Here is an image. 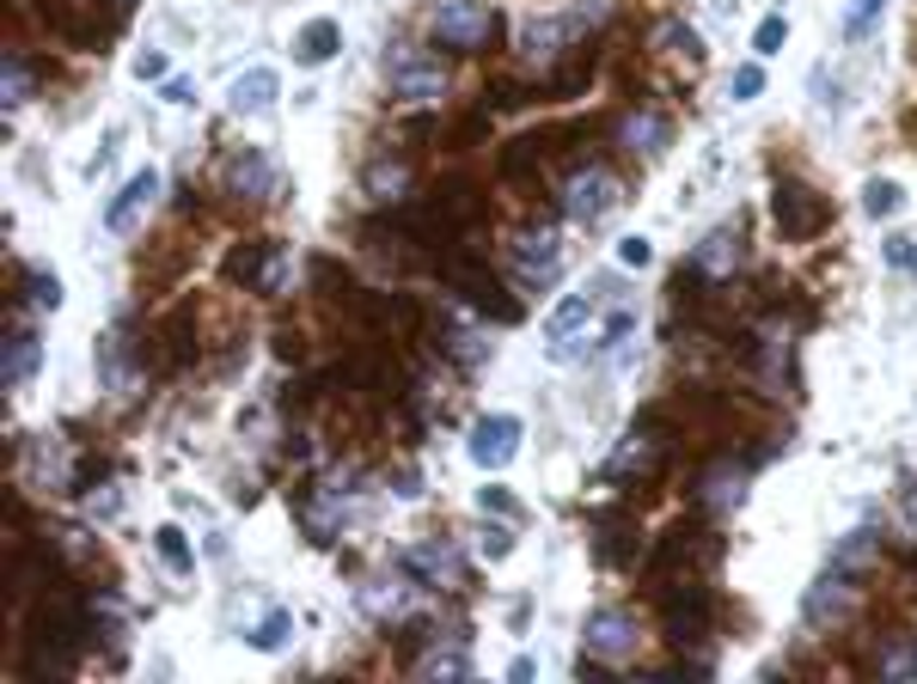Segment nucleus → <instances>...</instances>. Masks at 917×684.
<instances>
[{"label": "nucleus", "mask_w": 917, "mask_h": 684, "mask_svg": "<svg viewBox=\"0 0 917 684\" xmlns=\"http://www.w3.org/2000/svg\"><path fill=\"white\" fill-rule=\"evenodd\" d=\"M563 208H569V220H581V227L612 220V208H618V178H612V171H576Z\"/></svg>", "instance_id": "1"}, {"label": "nucleus", "mask_w": 917, "mask_h": 684, "mask_svg": "<svg viewBox=\"0 0 917 684\" xmlns=\"http://www.w3.org/2000/svg\"><path fill=\"white\" fill-rule=\"evenodd\" d=\"M490 32H496V13H490V7H478V0H441L435 37L447 49H478Z\"/></svg>", "instance_id": "2"}, {"label": "nucleus", "mask_w": 917, "mask_h": 684, "mask_svg": "<svg viewBox=\"0 0 917 684\" xmlns=\"http://www.w3.org/2000/svg\"><path fill=\"white\" fill-rule=\"evenodd\" d=\"M159 190H166V178H159L154 166H147V171H135V178H129V184L105 203V227H110V233H135V220L159 203Z\"/></svg>", "instance_id": "3"}, {"label": "nucleus", "mask_w": 917, "mask_h": 684, "mask_svg": "<svg viewBox=\"0 0 917 684\" xmlns=\"http://www.w3.org/2000/svg\"><path fill=\"white\" fill-rule=\"evenodd\" d=\"M514 276H520V288H551V281L563 276V245L557 233H527L520 245H514Z\"/></svg>", "instance_id": "4"}, {"label": "nucleus", "mask_w": 917, "mask_h": 684, "mask_svg": "<svg viewBox=\"0 0 917 684\" xmlns=\"http://www.w3.org/2000/svg\"><path fill=\"white\" fill-rule=\"evenodd\" d=\"M520 452V416H483L478 428H471V465L478 471H502Z\"/></svg>", "instance_id": "5"}, {"label": "nucleus", "mask_w": 917, "mask_h": 684, "mask_svg": "<svg viewBox=\"0 0 917 684\" xmlns=\"http://www.w3.org/2000/svg\"><path fill=\"white\" fill-rule=\"evenodd\" d=\"M391 86H398V98L405 105H435L441 93H447V68L441 62H422V56H391Z\"/></svg>", "instance_id": "6"}, {"label": "nucleus", "mask_w": 917, "mask_h": 684, "mask_svg": "<svg viewBox=\"0 0 917 684\" xmlns=\"http://www.w3.org/2000/svg\"><path fill=\"white\" fill-rule=\"evenodd\" d=\"M581 642H588V654H600V660H630L642 636H637V623H630V611H593Z\"/></svg>", "instance_id": "7"}, {"label": "nucleus", "mask_w": 917, "mask_h": 684, "mask_svg": "<svg viewBox=\"0 0 917 684\" xmlns=\"http://www.w3.org/2000/svg\"><path fill=\"white\" fill-rule=\"evenodd\" d=\"M740 257H747V233H740V220H728V227H715L710 239H703L698 251H691V264H698V276L722 281L740 269Z\"/></svg>", "instance_id": "8"}, {"label": "nucleus", "mask_w": 917, "mask_h": 684, "mask_svg": "<svg viewBox=\"0 0 917 684\" xmlns=\"http://www.w3.org/2000/svg\"><path fill=\"white\" fill-rule=\"evenodd\" d=\"M398 569L417 575L422 587H459V550H447V545H410L398 557Z\"/></svg>", "instance_id": "9"}, {"label": "nucleus", "mask_w": 917, "mask_h": 684, "mask_svg": "<svg viewBox=\"0 0 917 684\" xmlns=\"http://www.w3.org/2000/svg\"><path fill=\"white\" fill-rule=\"evenodd\" d=\"M850 606H856V593H850V581H844V569H838V575H820V581H813V587H808V606H801V611H808L813 630H832L838 618H850Z\"/></svg>", "instance_id": "10"}, {"label": "nucleus", "mask_w": 917, "mask_h": 684, "mask_svg": "<svg viewBox=\"0 0 917 684\" xmlns=\"http://www.w3.org/2000/svg\"><path fill=\"white\" fill-rule=\"evenodd\" d=\"M276 93H281L276 68H251V74H239L233 86H227V110H233V117H257V110L276 105Z\"/></svg>", "instance_id": "11"}, {"label": "nucleus", "mask_w": 917, "mask_h": 684, "mask_svg": "<svg viewBox=\"0 0 917 684\" xmlns=\"http://www.w3.org/2000/svg\"><path fill=\"white\" fill-rule=\"evenodd\" d=\"M593 318V294H569L551 318H544V342H551V355H576V330Z\"/></svg>", "instance_id": "12"}, {"label": "nucleus", "mask_w": 917, "mask_h": 684, "mask_svg": "<svg viewBox=\"0 0 917 684\" xmlns=\"http://www.w3.org/2000/svg\"><path fill=\"white\" fill-rule=\"evenodd\" d=\"M342 32H337V19H312V25H300L294 32V62L300 68H325L330 56H337Z\"/></svg>", "instance_id": "13"}, {"label": "nucleus", "mask_w": 917, "mask_h": 684, "mask_svg": "<svg viewBox=\"0 0 917 684\" xmlns=\"http://www.w3.org/2000/svg\"><path fill=\"white\" fill-rule=\"evenodd\" d=\"M37 361H44V342L32 337V330H19L13 342H7V361H0V374H7V386H32V374H37Z\"/></svg>", "instance_id": "14"}, {"label": "nucleus", "mask_w": 917, "mask_h": 684, "mask_svg": "<svg viewBox=\"0 0 917 684\" xmlns=\"http://www.w3.org/2000/svg\"><path fill=\"white\" fill-rule=\"evenodd\" d=\"M227 178H233V196H269L276 190V166L264 154H239Z\"/></svg>", "instance_id": "15"}, {"label": "nucleus", "mask_w": 917, "mask_h": 684, "mask_svg": "<svg viewBox=\"0 0 917 684\" xmlns=\"http://www.w3.org/2000/svg\"><path fill=\"white\" fill-rule=\"evenodd\" d=\"M624 147H637V154H661V147H667V117H661V110H637V117L624 123Z\"/></svg>", "instance_id": "16"}, {"label": "nucleus", "mask_w": 917, "mask_h": 684, "mask_svg": "<svg viewBox=\"0 0 917 684\" xmlns=\"http://www.w3.org/2000/svg\"><path fill=\"white\" fill-rule=\"evenodd\" d=\"M777 220L789 233H813L820 227V203H808V190H777Z\"/></svg>", "instance_id": "17"}, {"label": "nucleus", "mask_w": 917, "mask_h": 684, "mask_svg": "<svg viewBox=\"0 0 917 684\" xmlns=\"http://www.w3.org/2000/svg\"><path fill=\"white\" fill-rule=\"evenodd\" d=\"M900 208H905V190L893 178H869L862 184V215L869 220H886V215H900Z\"/></svg>", "instance_id": "18"}, {"label": "nucleus", "mask_w": 917, "mask_h": 684, "mask_svg": "<svg viewBox=\"0 0 917 684\" xmlns=\"http://www.w3.org/2000/svg\"><path fill=\"white\" fill-rule=\"evenodd\" d=\"M288 636H294V618H288V611H269V618L257 623L245 642H251L257 654H276V648H288Z\"/></svg>", "instance_id": "19"}, {"label": "nucleus", "mask_w": 917, "mask_h": 684, "mask_svg": "<svg viewBox=\"0 0 917 684\" xmlns=\"http://www.w3.org/2000/svg\"><path fill=\"white\" fill-rule=\"evenodd\" d=\"M361 599H367V611H379V618H398V611L410 606V593L398 587V581H374V587L361 593Z\"/></svg>", "instance_id": "20"}, {"label": "nucleus", "mask_w": 917, "mask_h": 684, "mask_svg": "<svg viewBox=\"0 0 917 684\" xmlns=\"http://www.w3.org/2000/svg\"><path fill=\"white\" fill-rule=\"evenodd\" d=\"M881 13H886V0H850V13H844V37H850V44H856V37H869Z\"/></svg>", "instance_id": "21"}, {"label": "nucleus", "mask_w": 917, "mask_h": 684, "mask_svg": "<svg viewBox=\"0 0 917 684\" xmlns=\"http://www.w3.org/2000/svg\"><path fill=\"white\" fill-rule=\"evenodd\" d=\"M478 557L483 562H508L514 557V532L508 526H483L478 532Z\"/></svg>", "instance_id": "22"}, {"label": "nucleus", "mask_w": 917, "mask_h": 684, "mask_svg": "<svg viewBox=\"0 0 917 684\" xmlns=\"http://www.w3.org/2000/svg\"><path fill=\"white\" fill-rule=\"evenodd\" d=\"M0 93H7V110H19L25 98H32V68H25V62H7V74H0Z\"/></svg>", "instance_id": "23"}, {"label": "nucleus", "mask_w": 917, "mask_h": 684, "mask_svg": "<svg viewBox=\"0 0 917 684\" xmlns=\"http://www.w3.org/2000/svg\"><path fill=\"white\" fill-rule=\"evenodd\" d=\"M154 538H159V557H166L178 575H190V545H184V532H178V526H159Z\"/></svg>", "instance_id": "24"}, {"label": "nucleus", "mask_w": 917, "mask_h": 684, "mask_svg": "<svg viewBox=\"0 0 917 684\" xmlns=\"http://www.w3.org/2000/svg\"><path fill=\"white\" fill-rule=\"evenodd\" d=\"M783 37H789V19L771 13V19H759V32H752V49H759V56H777Z\"/></svg>", "instance_id": "25"}, {"label": "nucleus", "mask_w": 917, "mask_h": 684, "mask_svg": "<svg viewBox=\"0 0 917 684\" xmlns=\"http://www.w3.org/2000/svg\"><path fill=\"white\" fill-rule=\"evenodd\" d=\"M37 477H44V483H68V447L44 440V447H37Z\"/></svg>", "instance_id": "26"}, {"label": "nucleus", "mask_w": 917, "mask_h": 684, "mask_svg": "<svg viewBox=\"0 0 917 684\" xmlns=\"http://www.w3.org/2000/svg\"><path fill=\"white\" fill-rule=\"evenodd\" d=\"M881 257H886L893 269H905V276H917V239H912V233H893V239L881 245Z\"/></svg>", "instance_id": "27"}, {"label": "nucleus", "mask_w": 917, "mask_h": 684, "mask_svg": "<svg viewBox=\"0 0 917 684\" xmlns=\"http://www.w3.org/2000/svg\"><path fill=\"white\" fill-rule=\"evenodd\" d=\"M367 190H374L379 203H391V196L405 190V166H374L367 171Z\"/></svg>", "instance_id": "28"}, {"label": "nucleus", "mask_w": 917, "mask_h": 684, "mask_svg": "<svg viewBox=\"0 0 917 684\" xmlns=\"http://www.w3.org/2000/svg\"><path fill=\"white\" fill-rule=\"evenodd\" d=\"M869 557H874V532H850L844 550H838V569H862Z\"/></svg>", "instance_id": "29"}, {"label": "nucleus", "mask_w": 917, "mask_h": 684, "mask_svg": "<svg viewBox=\"0 0 917 684\" xmlns=\"http://www.w3.org/2000/svg\"><path fill=\"white\" fill-rule=\"evenodd\" d=\"M618 264H624V269H649V264H654V245H649L642 233L618 239Z\"/></svg>", "instance_id": "30"}, {"label": "nucleus", "mask_w": 917, "mask_h": 684, "mask_svg": "<svg viewBox=\"0 0 917 684\" xmlns=\"http://www.w3.org/2000/svg\"><path fill=\"white\" fill-rule=\"evenodd\" d=\"M422 672H435V679H466L471 660H466V654H447V648H441V654H429V660H422Z\"/></svg>", "instance_id": "31"}, {"label": "nucleus", "mask_w": 917, "mask_h": 684, "mask_svg": "<svg viewBox=\"0 0 917 684\" xmlns=\"http://www.w3.org/2000/svg\"><path fill=\"white\" fill-rule=\"evenodd\" d=\"M728 93L740 98V105H747V98H759V93H764V68H759V62H752V68H734Z\"/></svg>", "instance_id": "32"}, {"label": "nucleus", "mask_w": 917, "mask_h": 684, "mask_svg": "<svg viewBox=\"0 0 917 684\" xmlns=\"http://www.w3.org/2000/svg\"><path fill=\"white\" fill-rule=\"evenodd\" d=\"M649 459H654V447H649L642 435H630V447H624L618 459H612V471H637V465H649Z\"/></svg>", "instance_id": "33"}, {"label": "nucleus", "mask_w": 917, "mask_h": 684, "mask_svg": "<svg viewBox=\"0 0 917 684\" xmlns=\"http://www.w3.org/2000/svg\"><path fill=\"white\" fill-rule=\"evenodd\" d=\"M32 306H37V312L62 306V281H56V276H32Z\"/></svg>", "instance_id": "34"}, {"label": "nucleus", "mask_w": 917, "mask_h": 684, "mask_svg": "<svg viewBox=\"0 0 917 684\" xmlns=\"http://www.w3.org/2000/svg\"><path fill=\"white\" fill-rule=\"evenodd\" d=\"M478 508H483V513H502V520H520V501H514L508 489H483Z\"/></svg>", "instance_id": "35"}, {"label": "nucleus", "mask_w": 917, "mask_h": 684, "mask_svg": "<svg viewBox=\"0 0 917 684\" xmlns=\"http://www.w3.org/2000/svg\"><path fill=\"white\" fill-rule=\"evenodd\" d=\"M93 508V520H117V508H123V496H117V483H98V496L86 501Z\"/></svg>", "instance_id": "36"}, {"label": "nucleus", "mask_w": 917, "mask_h": 684, "mask_svg": "<svg viewBox=\"0 0 917 684\" xmlns=\"http://www.w3.org/2000/svg\"><path fill=\"white\" fill-rule=\"evenodd\" d=\"M881 672H886V679H912V672H917V654H912V648L881 654Z\"/></svg>", "instance_id": "37"}, {"label": "nucleus", "mask_w": 917, "mask_h": 684, "mask_svg": "<svg viewBox=\"0 0 917 684\" xmlns=\"http://www.w3.org/2000/svg\"><path fill=\"white\" fill-rule=\"evenodd\" d=\"M135 80H166V56H135Z\"/></svg>", "instance_id": "38"}, {"label": "nucleus", "mask_w": 917, "mask_h": 684, "mask_svg": "<svg viewBox=\"0 0 917 684\" xmlns=\"http://www.w3.org/2000/svg\"><path fill=\"white\" fill-rule=\"evenodd\" d=\"M905 508H912V526H917V483H905Z\"/></svg>", "instance_id": "39"}]
</instances>
